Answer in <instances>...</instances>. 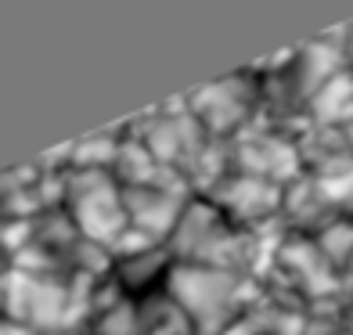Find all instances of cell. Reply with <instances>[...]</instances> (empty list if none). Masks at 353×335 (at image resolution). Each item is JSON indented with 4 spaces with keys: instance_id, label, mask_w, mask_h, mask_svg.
Wrapping results in <instances>:
<instances>
[{
    "instance_id": "15",
    "label": "cell",
    "mask_w": 353,
    "mask_h": 335,
    "mask_svg": "<svg viewBox=\"0 0 353 335\" xmlns=\"http://www.w3.org/2000/svg\"><path fill=\"white\" fill-rule=\"evenodd\" d=\"M0 335H33V332L19 321H0Z\"/></svg>"
},
{
    "instance_id": "5",
    "label": "cell",
    "mask_w": 353,
    "mask_h": 335,
    "mask_svg": "<svg viewBox=\"0 0 353 335\" xmlns=\"http://www.w3.org/2000/svg\"><path fill=\"white\" fill-rule=\"evenodd\" d=\"M274 270H285V274L292 278L296 289L307 292L310 299H332L335 292L343 289L335 267L325 260L321 245L310 242V238H285Z\"/></svg>"
},
{
    "instance_id": "16",
    "label": "cell",
    "mask_w": 353,
    "mask_h": 335,
    "mask_svg": "<svg viewBox=\"0 0 353 335\" xmlns=\"http://www.w3.org/2000/svg\"><path fill=\"white\" fill-rule=\"evenodd\" d=\"M343 137H346V141H350V145H353V123H350V126H346V130H343Z\"/></svg>"
},
{
    "instance_id": "1",
    "label": "cell",
    "mask_w": 353,
    "mask_h": 335,
    "mask_svg": "<svg viewBox=\"0 0 353 335\" xmlns=\"http://www.w3.org/2000/svg\"><path fill=\"white\" fill-rule=\"evenodd\" d=\"M249 292H256L252 281L238 278L234 270L205 263H176L170 270V296L199 325V335H220L228 325H234L231 314L249 303Z\"/></svg>"
},
{
    "instance_id": "6",
    "label": "cell",
    "mask_w": 353,
    "mask_h": 335,
    "mask_svg": "<svg viewBox=\"0 0 353 335\" xmlns=\"http://www.w3.org/2000/svg\"><path fill=\"white\" fill-rule=\"evenodd\" d=\"M213 202L223 205L234 220L242 223H260L270 220L281 205H285V187L260 181V177H245V173H234V177L220 181L213 187Z\"/></svg>"
},
{
    "instance_id": "3",
    "label": "cell",
    "mask_w": 353,
    "mask_h": 335,
    "mask_svg": "<svg viewBox=\"0 0 353 335\" xmlns=\"http://www.w3.org/2000/svg\"><path fill=\"white\" fill-rule=\"evenodd\" d=\"M234 166L245 177H260V181L285 187V184H296V177H299L303 152H299V145H292V141H285L278 134H260V137H245L238 145Z\"/></svg>"
},
{
    "instance_id": "12",
    "label": "cell",
    "mask_w": 353,
    "mask_h": 335,
    "mask_svg": "<svg viewBox=\"0 0 353 335\" xmlns=\"http://www.w3.org/2000/svg\"><path fill=\"white\" fill-rule=\"evenodd\" d=\"M119 155V141L112 137L108 130L98 137H83L79 145H72V159L79 170H101L105 163H116Z\"/></svg>"
},
{
    "instance_id": "2",
    "label": "cell",
    "mask_w": 353,
    "mask_h": 335,
    "mask_svg": "<svg viewBox=\"0 0 353 335\" xmlns=\"http://www.w3.org/2000/svg\"><path fill=\"white\" fill-rule=\"evenodd\" d=\"M69 195H72V213H76L79 231L90 242L108 249L130 227V216H126V205H123V191L116 187V181L105 170H79L69 184Z\"/></svg>"
},
{
    "instance_id": "8",
    "label": "cell",
    "mask_w": 353,
    "mask_h": 335,
    "mask_svg": "<svg viewBox=\"0 0 353 335\" xmlns=\"http://www.w3.org/2000/svg\"><path fill=\"white\" fill-rule=\"evenodd\" d=\"M339 72H343V47L335 40V33L307 43L299 51V87L307 90V98H314V94Z\"/></svg>"
},
{
    "instance_id": "10",
    "label": "cell",
    "mask_w": 353,
    "mask_h": 335,
    "mask_svg": "<svg viewBox=\"0 0 353 335\" xmlns=\"http://www.w3.org/2000/svg\"><path fill=\"white\" fill-rule=\"evenodd\" d=\"M310 181L328 210H353V152L321 159Z\"/></svg>"
},
{
    "instance_id": "4",
    "label": "cell",
    "mask_w": 353,
    "mask_h": 335,
    "mask_svg": "<svg viewBox=\"0 0 353 335\" xmlns=\"http://www.w3.org/2000/svg\"><path fill=\"white\" fill-rule=\"evenodd\" d=\"M188 105H191V116L202 123V130L210 134H231L234 126H242L249 119V108H252V87L245 79H220L213 87H202L195 94H188Z\"/></svg>"
},
{
    "instance_id": "11",
    "label": "cell",
    "mask_w": 353,
    "mask_h": 335,
    "mask_svg": "<svg viewBox=\"0 0 353 335\" xmlns=\"http://www.w3.org/2000/svg\"><path fill=\"white\" fill-rule=\"evenodd\" d=\"M321 252L332 267H346L353 260V220H332L325 223V231L317 238Z\"/></svg>"
},
{
    "instance_id": "14",
    "label": "cell",
    "mask_w": 353,
    "mask_h": 335,
    "mask_svg": "<svg viewBox=\"0 0 353 335\" xmlns=\"http://www.w3.org/2000/svg\"><path fill=\"white\" fill-rule=\"evenodd\" d=\"M220 335H260V332L252 328V321H234V325H228V328H223Z\"/></svg>"
},
{
    "instance_id": "18",
    "label": "cell",
    "mask_w": 353,
    "mask_h": 335,
    "mask_svg": "<svg viewBox=\"0 0 353 335\" xmlns=\"http://www.w3.org/2000/svg\"><path fill=\"white\" fill-rule=\"evenodd\" d=\"M346 270H350V281H353V260H350V263H346Z\"/></svg>"
},
{
    "instance_id": "17",
    "label": "cell",
    "mask_w": 353,
    "mask_h": 335,
    "mask_svg": "<svg viewBox=\"0 0 353 335\" xmlns=\"http://www.w3.org/2000/svg\"><path fill=\"white\" fill-rule=\"evenodd\" d=\"M350 58H353V26H350Z\"/></svg>"
},
{
    "instance_id": "7",
    "label": "cell",
    "mask_w": 353,
    "mask_h": 335,
    "mask_svg": "<svg viewBox=\"0 0 353 335\" xmlns=\"http://www.w3.org/2000/svg\"><path fill=\"white\" fill-rule=\"evenodd\" d=\"M123 205H126V216H130V227L152 234L155 242L173 234L184 216V195L170 187H126Z\"/></svg>"
},
{
    "instance_id": "9",
    "label": "cell",
    "mask_w": 353,
    "mask_h": 335,
    "mask_svg": "<svg viewBox=\"0 0 353 335\" xmlns=\"http://www.w3.org/2000/svg\"><path fill=\"white\" fill-rule=\"evenodd\" d=\"M310 116H314V126H346L353 123V72L343 69L339 76H332L325 87H321L314 98H310Z\"/></svg>"
},
{
    "instance_id": "13",
    "label": "cell",
    "mask_w": 353,
    "mask_h": 335,
    "mask_svg": "<svg viewBox=\"0 0 353 335\" xmlns=\"http://www.w3.org/2000/svg\"><path fill=\"white\" fill-rule=\"evenodd\" d=\"M101 335H137L141 332V317L130 303H112V310L98 321Z\"/></svg>"
}]
</instances>
